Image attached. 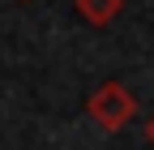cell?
Returning a JSON list of instances; mask_svg holds the SVG:
<instances>
[{
	"label": "cell",
	"mask_w": 154,
	"mask_h": 150,
	"mask_svg": "<svg viewBox=\"0 0 154 150\" xmlns=\"http://www.w3.org/2000/svg\"><path fill=\"white\" fill-rule=\"evenodd\" d=\"M133 111H137V99H133V90L124 82H103L86 99V116L99 129H107V133H120V129L133 120Z\"/></svg>",
	"instance_id": "6da1fadb"
},
{
	"label": "cell",
	"mask_w": 154,
	"mask_h": 150,
	"mask_svg": "<svg viewBox=\"0 0 154 150\" xmlns=\"http://www.w3.org/2000/svg\"><path fill=\"white\" fill-rule=\"evenodd\" d=\"M120 9H124V0H77V13L90 26H111L120 17Z\"/></svg>",
	"instance_id": "7a4b0ae2"
},
{
	"label": "cell",
	"mask_w": 154,
	"mask_h": 150,
	"mask_svg": "<svg viewBox=\"0 0 154 150\" xmlns=\"http://www.w3.org/2000/svg\"><path fill=\"white\" fill-rule=\"evenodd\" d=\"M146 142H150V146H154V116H150V120H146Z\"/></svg>",
	"instance_id": "3957f363"
}]
</instances>
